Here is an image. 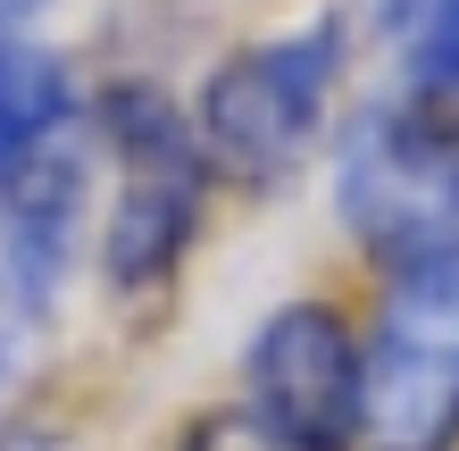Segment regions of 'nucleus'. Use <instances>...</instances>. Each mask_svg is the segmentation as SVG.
I'll list each match as a JSON object with an SVG mask.
<instances>
[{
  "instance_id": "obj_1",
  "label": "nucleus",
  "mask_w": 459,
  "mask_h": 451,
  "mask_svg": "<svg viewBox=\"0 0 459 451\" xmlns=\"http://www.w3.org/2000/svg\"><path fill=\"white\" fill-rule=\"evenodd\" d=\"M351 42L359 25L342 9H317L201 67V84L184 92V117H193V151L218 201H276L284 184H301V168L326 151L342 117Z\"/></svg>"
},
{
  "instance_id": "obj_2",
  "label": "nucleus",
  "mask_w": 459,
  "mask_h": 451,
  "mask_svg": "<svg viewBox=\"0 0 459 451\" xmlns=\"http://www.w3.org/2000/svg\"><path fill=\"white\" fill-rule=\"evenodd\" d=\"M326 218L359 276L459 251V134L426 126L385 84L359 92L326 134Z\"/></svg>"
},
{
  "instance_id": "obj_3",
  "label": "nucleus",
  "mask_w": 459,
  "mask_h": 451,
  "mask_svg": "<svg viewBox=\"0 0 459 451\" xmlns=\"http://www.w3.org/2000/svg\"><path fill=\"white\" fill-rule=\"evenodd\" d=\"M359 451H459V251L359 276Z\"/></svg>"
},
{
  "instance_id": "obj_4",
  "label": "nucleus",
  "mask_w": 459,
  "mask_h": 451,
  "mask_svg": "<svg viewBox=\"0 0 459 451\" xmlns=\"http://www.w3.org/2000/svg\"><path fill=\"white\" fill-rule=\"evenodd\" d=\"M218 410L267 451H359V293L309 284L267 301Z\"/></svg>"
},
{
  "instance_id": "obj_5",
  "label": "nucleus",
  "mask_w": 459,
  "mask_h": 451,
  "mask_svg": "<svg viewBox=\"0 0 459 451\" xmlns=\"http://www.w3.org/2000/svg\"><path fill=\"white\" fill-rule=\"evenodd\" d=\"M209 193L201 168H159V176H109V193L92 209V259L84 276L100 284L109 309H159L184 284V268L209 243Z\"/></svg>"
},
{
  "instance_id": "obj_6",
  "label": "nucleus",
  "mask_w": 459,
  "mask_h": 451,
  "mask_svg": "<svg viewBox=\"0 0 459 451\" xmlns=\"http://www.w3.org/2000/svg\"><path fill=\"white\" fill-rule=\"evenodd\" d=\"M84 134V75L67 50H50L34 34L0 42V193L42 168L50 151H67Z\"/></svg>"
},
{
  "instance_id": "obj_7",
  "label": "nucleus",
  "mask_w": 459,
  "mask_h": 451,
  "mask_svg": "<svg viewBox=\"0 0 459 451\" xmlns=\"http://www.w3.org/2000/svg\"><path fill=\"white\" fill-rule=\"evenodd\" d=\"M376 34L393 50L385 92L410 100L426 126L459 134V0H385Z\"/></svg>"
},
{
  "instance_id": "obj_8",
  "label": "nucleus",
  "mask_w": 459,
  "mask_h": 451,
  "mask_svg": "<svg viewBox=\"0 0 459 451\" xmlns=\"http://www.w3.org/2000/svg\"><path fill=\"white\" fill-rule=\"evenodd\" d=\"M42 368H50V334L17 326V317H0V410H17L25 393L42 385Z\"/></svg>"
},
{
  "instance_id": "obj_9",
  "label": "nucleus",
  "mask_w": 459,
  "mask_h": 451,
  "mask_svg": "<svg viewBox=\"0 0 459 451\" xmlns=\"http://www.w3.org/2000/svg\"><path fill=\"white\" fill-rule=\"evenodd\" d=\"M168 451H267V443H251L226 410H201V418H184V427H176Z\"/></svg>"
},
{
  "instance_id": "obj_10",
  "label": "nucleus",
  "mask_w": 459,
  "mask_h": 451,
  "mask_svg": "<svg viewBox=\"0 0 459 451\" xmlns=\"http://www.w3.org/2000/svg\"><path fill=\"white\" fill-rule=\"evenodd\" d=\"M50 9H59V0H0V42H9V34H34Z\"/></svg>"
}]
</instances>
